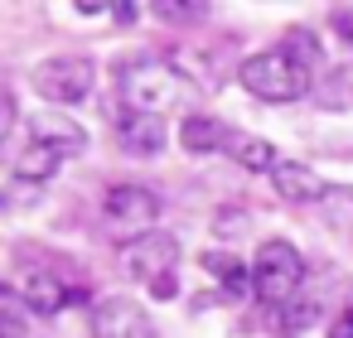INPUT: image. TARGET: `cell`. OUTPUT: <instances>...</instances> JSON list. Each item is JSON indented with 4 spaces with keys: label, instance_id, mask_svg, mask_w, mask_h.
I'll use <instances>...</instances> for the list:
<instances>
[{
    "label": "cell",
    "instance_id": "obj_9",
    "mask_svg": "<svg viewBox=\"0 0 353 338\" xmlns=\"http://www.w3.org/2000/svg\"><path fill=\"white\" fill-rule=\"evenodd\" d=\"M117 140L131 155H160L165 150V121L145 112H121L117 116Z\"/></svg>",
    "mask_w": 353,
    "mask_h": 338
},
{
    "label": "cell",
    "instance_id": "obj_13",
    "mask_svg": "<svg viewBox=\"0 0 353 338\" xmlns=\"http://www.w3.org/2000/svg\"><path fill=\"white\" fill-rule=\"evenodd\" d=\"M310 102L324 107V112H348V107H353V59L339 63V68H329V73L314 83Z\"/></svg>",
    "mask_w": 353,
    "mask_h": 338
},
{
    "label": "cell",
    "instance_id": "obj_16",
    "mask_svg": "<svg viewBox=\"0 0 353 338\" xmlns=\"http://www.w3.org/2000/svg\"><path fill=\"white\" fill-rule=\"evenodd\" d=\"M314 319H319V304H314V299H290V304L271 309V328H276L281 338H300V333H310Z\"/></svg>",
    "mask_w": 353,
    "mask_h": 338
},
{
    "label": "cell",
    "instance_id": "obj_18",
    "mask_svg": "<svg viewBox=\"0 0 353 338\" xmlns=\"http://www.w3.org/2000/svg\"><path fill=\"white\" fill-rule=\"evenodd\" d=\"M59 165H63V160H59L54 150H44V145H34V140H30V145H25V155L15 160V174H20V179L44 184V179H54V174H59Z\"/></svg>",
    "mask_w": 353,
    "mask_h": 338
},
{
    "label": "cell",
    "instance_id": "obj_21",
    "mask_svg": "<svg viewBox=\"0 0 353 338\" xmlns=\"http://www.w3.org/2000/svg\"><path fill=\"white\" fill-rule=\"evenodd\" d=\"M160 20H174V25H199L213 6H203V0H189V6H184V0H160V6H150Z\"/></svg>",
    "mask_w": 353,
    "mask_h": 338
},
{
    "label": "cell",
    "instance_id": "obj_14",
    "mask_svg": "<svg viewBox=\"0 0 353 338\" xmlns=\"http://www.w3.org/2000/svg\"><path fill=\"white\" fill-rule=\"evenodd\" d=\"M228 150H232V160H237L242 169H252V174H271V169L281 165L276 145H271V140H261V136H242V131H232Z\"/></svg>",
    "mask_w": 353,
    "mask_h": 338
},
{
    "label": "cell",
    "instance_id": "obj_6",
    "mask_svg": "<svg viewBox=\"0 0 353 338\" xmlns=\"http://www.w3.org/2000/svg\"><path fill=\"white\" fill-rule=\"evenodd\" d=\"M155 218H160V193L155 189H145V184H117L107 193V222L117 232H126V242L155 232Z\"/></svg>",
    "mask_w": 353,
    "mask_h": 338
},
{
    "label": "cell",
    "instance_id": "obj_23",
    "mask_svg": "<svg viewBox=\"0 0 353 338\" xmlns=\"http://www.w3.org/2000/svg\"><path fill=\"white\" fill-rule=\"evenodd\" d=\"M329 338H353V314H339L329 324Z\"/></svg>",
    "mask_w": 353,
    "mask_h": 338
},
{
    "label": "cell",
    "instance_id": "obj_5",
    "mask_svg": "<svg viewBox=\"0 0 353 338\" xmlns=\"http://www.w3.org/2000/svg\"><path fill=\"white\" fill-rule=\"evenodd\" d=\"M92 78H97V68L88 54H59L34 68V92L54 107H78L92 92Z\"/></svg>",
    "mask_w": 353,
    "mask_h": 338
},
{
    "label": "cell",
    "instance_id": "obj_24",
    "mask_svg": "<svg viewBox=\"0 0 353 338\" xmlns=\"http://www.w3.org/2000/svg\"><path fill=\"white\" fill-rule=\"evenodd\" d=\"M112 10H117V20H121V25H131L141 6H131V0H117V6H112Z\"/></svg>",
    "mask_w": 353,
    "mask_h": 338
},
{
    "label": "cell",
    "instance_id": "obj_11",
    "mask_svg": "<svg viewBox=\"0 0 353 338\" xmlns=\"http://www.w3.org/2000/svg\"><path fill=\"white\" fill-rule=\"evenodd\" d=\"M20 295H25V304L34 309V319H54V314H59L68 299H78V290H68L63 280H54V275H44V271L25 275Z\"/></svg>",
    "mask_w": 353,
    "mask_h": 338
},
{
    "label": "cell",
    "instance_id": "obj_19",
    "mask_svg": "<svg viewBox=\"0 0 353 338\" xmlns=\"http://www.w3.org/2000/svg\"><path fill=\"white\" fill-rule=\"evenodd\" d=\"M319 213L329 227H353V184H329L319 198Z\"/></svg>",
    "mask_w": 353,
    "mask_h": 338
},
{
    "label": "cell",
    "instance_id": "obj_17",
    "mask_svg": "<svg viewBox=\"0 0 353 338\" xmlns=\"http://www.w3.org/2000/svg\"><path fill=\"white\" fill-rule=\"evenodd\" d=\"M203 266H208V271H213V275L223 280V290H228L232 299L252 290V271H247V266H242L237 256H223V251H208V256H203Z\"/></svg>",
    "mask_w": 353,
    "mask_h": 338
},
{
    "label": "cell",
    "instance_id": "obj_3",
    "mask_svg": "<svg viewBox=\"0 0 353 338\" xmlns=\"http://www.w3.org/2000/svg\"><path fill=\"white\" fill-rule=\"evenodd\" d=\"M237 83H242V87L256 97V102H300L305 92H314V78H310L300 63H290L281 49L242 59Z\"/></svg>",
    "mask_w": 353,
    "mask_h": 338
},
{
    "label": "cell",
    "instance_id": "obj_20",
    "mask_svg": "<svg viewBox=\"0 0 353 338\" xmlns=\"http://www.w3.org/2000/svg\"><path fill=\"white\" fill-rule=\"evenodd\" d=\"M281 54H285L290 63H300L305 73H314V63H319V34H314V30H285Z\"/></svg>",
    "mask_w": 353,
    "mask_h": 338
},
{
    "label": "cell",
    "instance_id": "obj_1",
    "mask_svg": "<svg viewBox=\"0 0 353 338\" xmlns=\"http://www.w3.org/2000/svg\"><path fill=\"white\" fill-rule=\"evenodd\" d=\"M189 87H194V83H189L174 63H165V59H136V63L121 68V107H126V112L165 116V112H174V107L184 102Z\"/></svg>",
    "mask_w": 353,
    "mask_h": 338
},
{
    "label": "cell",
    "instance_id": "obj_4",
    "mask_svg": "<svg viewBox=\"0 0 353 338\" xmlns=\"http://www.w3.org/2000/svg\"><path fill=\"white\" fill-rule=\"evenodd\" d=\"M117 261H121V271H126L131 280H141V285L155 290L160 280H174V266H179V237L155 227V232H145V237L121 242Z\"/></svg>",
    "mask_w": 353,
    "mask_h": 338
},
{
    "label": "cell",
    "instance_id": "obj_22",
    "mask_svg": "<svg viewBox=\"0 0 353 338\" xmlns=\"http://www.w3.org/2000/svg\"><path fill=\"white\" fill-rule=\"evenodd\" d=\"M15 116H20V107H15V92H6V87H0V140H6V136L15 131Z\"/></svg>",
    "mask_w": 353,
    "mask_h": 338
},
{
    "label": "cell",
    "instance_id": "obj_8",
    "mask_svg": "<svg viewBox=\"0 0 353 338\" xmlns=\"http://www.w3.org/2000/svg\"><path fill=\"white\" fill-rule=\"evenodd\" d=\"M30 140H34V145H44V150H54L59 160H73V155H83V150H88V131H83L73 116H34Z\"/></svg>",
    "mask_w": 353,
    "mask_h": 338
},
{
    "label": "cell",
    "instance_id": "obj_10",
    "mask_svg": "<svg viewBox=\"0 0 353 338\" xmlns=\"http://www.w3.org/2000/svg\"><path fill=\"white\" fill-rule=\"evenodd\" d=\"M271 184H276V193L285 198V203H319L324 198V179L310 169V165H300V160H281L276 169H271Z\"/></svg>",
    "mask_w": 353,
    "mask_h": 338
},
{
    "label": "cell",
    "instance_id": "obj_12",
    "mask_svg": "<svg viewBox=\"0 0 353 338\" xmlns=\"http://www.w3.org/2000/svg\"><path fill=\"white\" fill-rule=\"evenodd\" d=\"M228 140H232V131H228V121H218V116H189L184 131H179V145H184L189 155L228 150Z\"/></svg>",
    "mask_w": 353,
    "mask_h": 338
},
{
    "label": "cell",
    "instance_id": "obj_15",
    "mask_svg": "<svg viewBox=\"0 0 353 338\" xmlns=\"http://www.w3.org/2000/svg\"><path fill=\"white\" fill-rule=\"evenodd\" d=\"M30 324H34V309L25 304V295L0 285V338H30Z\"/></svg>",
    "mask_w": 353,
    "mask_h": 338
},
{
    "label": "cell",
    "instance_id": "obj_25",
    "mask_svg": "<svg viewBox=\"0 0 353 338\" xmlns=\"http://www.w3.org/2000/svg\"><path fill=\"white\" fill-rule=\"evenodd\" d=\"M0 208H6V189H0Z\"/></svg>",
    "mask_w": 353,
    "mask_h": 338
},
{
    "label": "cell",
    "instance_id": "obj_2",
    "mask_svg": "<svg viewBox=\"0 0 353 338\" xmlns=\"http://www.w3.org/2000/svg\"><path fill=\"white\" fill-rule=\"evenodd\" d=\"M300 280H305V256H300L290 242L266 237V242L256 246V261H252V295H256L266 309H281V304L295 299Z\"/></svg>",
    "mask_w": 353,
    "mask_h": 338
},
{
    "label": "cell",
    "instance_id": "obj_7",
    "mask_svg": "<svg viewBox=\"0 0 353 338\" xmlns=\"http://www.w3.org/2000/svg\"><path fill=\"white\" fill-rule=\"evenodd\" d=\"M92 338H160L145 304H136L131 295H107L92 304Z\"/></svg>",
    "mask_w": 353,
    "mask_h": 338
}]
</instances>
